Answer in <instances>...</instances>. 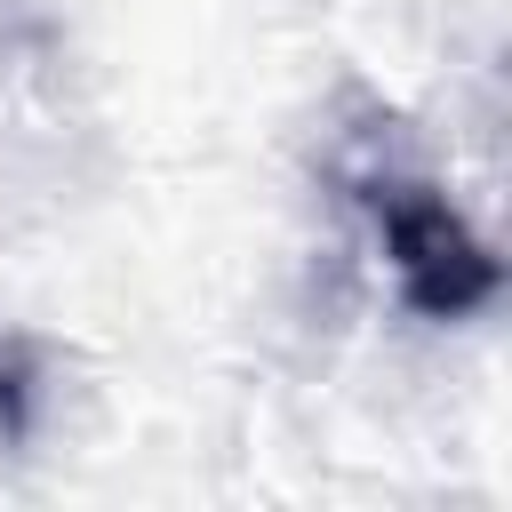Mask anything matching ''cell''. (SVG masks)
<instances>
[{"label": "cell", "instance_id": "6da1fadb", "mask_svg": "<svg viewBox=\"0 0 512 512\" xmlns=\"http://www.w3.org/2000/svg\"><path fill=\"white\" fill-rule=\"evenodd\" d=\"M344 184H352V200L376 224V248L392 264V288L424 320H464V312H480L496 296V248L464 224V208L424 168H408L400 152L368 144V152L344 160Z\"/></svg>", "mask_w": 512, "mask_h": 512}, {"label": "cell", "instance_id": "7a4b0ae2", "mask_svg": "<svg viewBox=\"0 0 512 512\" xmlns=\"http://www.w3.org/2000/svg\"><path fill=\"white\" fill-rule=\"evenodd\" d=\"M0 408H16V368H8V344H0Z\"/></svg>", "mask_w": 512, "mask_h": 512}]
</instances>
